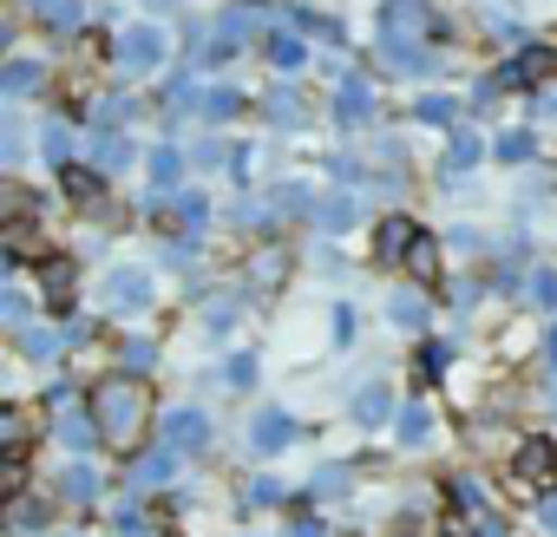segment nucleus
Returning a JSON list of instances; mask_svg holds the SVG:
<instances>
[{
	"label": "nucleus",
	"mask_w": 557,
	"mask_h": 537,
	"mask_svg": "<svg viewBox=\"0 0 557 537\" xmlns=\"http://www.w3.org/2000/svg\"><path fill=\"white\" fill-rule=\"evenodd\" d=\"M145 302V276H138V268H119V276H112V309H138Z\"/></svg>",
	"instance_id": "9b49d317"
},
{
	"label": "nucleus",
	"mask_w": 557,
	"mask_h": 537,
	"mask_svg": "<svg viewBox=\"0 0 557 537\" xmlns=\"http://www.w3.org/2000/svg\"><path fill=\"white\" fill-rule=\"evenodd\" d=\"M537 511H544V524H550V530H557V491H550V498H544V504H537Z\"/></svg>",
	"instance_id": "f3484780"
},
{
	"label": "nucleus",
	"mask_w": 557,
	"mask_h": 537,
	"mask_svg": "<svg viewBox=\"0 0 557 537\" xmlns=\"http://www.w3.org/2000/svg\"><path fill=\"white\" fill-rule=\"evenodd\" d=\"M505 485H511L518 498H537V504H544V491L557 485V446H550V439H518V452H511V465H505Z\"/></svg>",
	"instance_id": "f03ea898"
},
{
	"label": "nucleus",
	"mask_w": 557,
	"mask_h": 537,
	"mask_svg": "<svg viewBox=\"0 0 557 537\" xmlns=\"http://www.w3.org/2000/svg\"><path fill=\"white\" fill-rule=\"evenodd\" d=\"M86 413H92V433L106 439V452H125L132 459L145 446V433H151V387L138 374H112V380L92 387Z\"/></svg>",
	"instance_id": "f257e3e1"
},
{
	"label": "nucleus",
	"mask_w": 557,
	"mask_h": 537,
	"mask_svg": "<svg viewBox=\"0 0 557 537\" xmlns=\"http://www.w3.org/2000/svg\"><path fill=\"white\" fill-rule=\"evenodd\" d=\"M73 296H79L73 262H66V255H47V262H40V302H47L53 315H66V309H73Z\"/></svg>",
	"instance_id": "7ed1b4c3"
},
{
	"label": "nucleus",
	"mask_w": 557,
	"mask_h": 537,
	"mask_svg": "<svg viewBox=\"0 0 557 537\" xmlns=\"http://www.w3.org/2000/svg\"><path fill=\"white\" fill-rule=\"evenodd\" d=\"M171 439H177V446H197V439H203V420H197V413H177V420H171Z\"/></svg>",
	"instance_id": "ddd939ff"
},
{
	"label": "nucleus",
	"mask_w": 557,
	"mask_h": 537,
	"mask_svg": "<svg viewBox=\"0 0 557 537\" xmlns=\"http://www.w3.org/2000/svg\"><path fill=\"white\" fill-rule=\"evenodd\" d=\"M66 197H73V203H86V210H106V184H99V171L73 164V171H66Z\"/></svg>",
	"instance_id": "6e6552de"
},
{
	"label": "nucleus",
	"mask_w": 557,
	"mask_h": 537,
	"mask_svg": "<svg viewBox=\"0 0 557 537\" xmlns=\"http://www.w3.org/2000/svg\"><path fill=\"white\" fill-rule=\"evenodd\" d=\"M249 276H256V283H269V289H275V283H283V276H289V249H269V255H262V249H256V262H249Z\"/></svg>",
	"instance_id": "9d476101"
},
{
	"label": "nucleus",
	"mask_w": 557,
	"mask_h": 537,
	"mask_svg": "<svg viewBox=\"0 0 557 537\" xmlns=\"http://www.w3.org/2000/svg\"><path fill=\"white\" fill-rule=\"evenodd\" d=\"M106 361H112V341H106V335H99V341H86V348H73V374H79V380H92V387H99V380H112V374H106Z\"/></svg>",
	"instance_id": "423d86ee"
},
{
	"label": "nucleus",
	"mask_w": 557,
	"mask_h": 537,
	"mask_svg": "<svg viewBox=\"0 0 557 537\" xmlns=\"http://www.w3.org/2000/svg\"><path fill=\"white\" fill-rule=\"evenodd\" d=\"M498 348H505V354H524V348H531V322H511V328L498 335Z\"/></svg>",
	"instance_id": "4468645a"
},
{
	"label": "nucleus",
	"mask_w": 557,
	"mask_h": 537,
	"mask_svg": "<svg viewBox=\"0 0 557 537\" xmlns=\"http://www.w3.org/2000/svg\"><path fill=\"white\" fill-rule=\"evenodd\" d=\"M0 439H8V459H27V452H34V413H27V407H8Z\"/></svg>",
	"instance_id": "39448f33"
},
{
	"label": "nucleus",
	"mask_w": 557,
	"mask_h": 537,
	"mask_svg": "<svg viewBox=\"0 0 557 537\" xmlns=\"http://www.w3.org/2000/svg\"><path fill=\"white\" fill-rule=\"evenodd\" d=\"M296 537H322V530H296Z\"/></svg>",
	"instance_id": "a211bd4d"
},
{
	"label": "nucleus",
	"mask_w": 557,
	"mask_h": 537,
	"mask_svg": "<svg viewBox=\"0 0 557 537\" xmlns=\"http://www.w3.org/2000/svg\"><path fill=\"white\" fill-rule=\"evenodd\" d=\"M355 413H361V420H381V413H387V394H381V387H374V394H361V400H355Z\"/></svg>",
	"instance_id": "2eb2a0df"
},
{
	"label": "nucleus",
	"mask_w": 557,
	"mask_h": 537,
	"mask_svg": "<svg viewBox=\"0 0 557 537\" xmlns=\"http://www.w3.org/2000/svg\"><path fill=\"white\" fill-rule=\"evenodd\" d=\"M34 79H40V73H34V66H27V60H21V66H14V73H8V86H14V92H34Z\"/></svg>",
	"instance_id": "dca6fc26"
},
{
	"label": "nucleus",
	"mask_w": 557,
	"mask_h": 537,
	"mask_svg": "<svg viewBox=\"0 0 557 537\" xmlns=\"http://www.w3.org/2000/svg\"><path fill=\"white\" fill-rule=\"evenodd\" d=\"M413 242H420V229H413L407 216H387V223H381V236H374V255H381V262H400V268H407Z\"/></svg>",
	"instance_id": "20e7f679"
},
{
	"label": "nucleus",
	"mask_w": 557,
	"mask_h": 537,
	"mask_svg": "<svg viewBox=\"0 0 557 537\" xmlns=\"http://www.w3.org/2000/svg\"><path fill=\"white\" fill-rule=\"evenodd\" d=\"M407 276H413L420 289H433V283H440V242H433L426 229H420V242H413V255H407Z\"/></svg>",
	"instance_id": "0eeeda50"
},
{
	"label": "nucleus",
	"mask_w": 557,
	"mask_h": 537,
	"mask_svg": "<svg viewBox=\"0 0 557 537\" xmlns=\"http://www.w3.org/2000/svg\"><path fill=\"white\" fill-rule=\"evenodd\" d=\"M158 53H164V40H158V34H132V40H125V60H138V66H145V60H158Z\"/></svg>",
	"instance_id": "f8f14e48"
},
{
	"label": "nucleus",
	"mask_w": 557,
	"mask_h": 537,
	"mask_svg": "<svg viewBox=\"0 0 557 537\" xmlns=\"http://www.w3.org/2000/svg\"><path fill=\"white\" fill-rule=\"evenodd\" d=\"M550 73H557V60H550V53H544V47H531V53H524V60H518V66H511V79H518V86H544V79H550Z\"/></svg>",
	"instance_id": "1a4fd4ad"
}]
</instances>
